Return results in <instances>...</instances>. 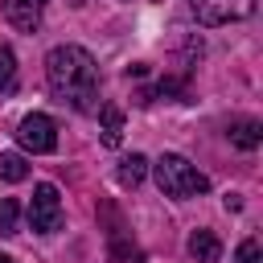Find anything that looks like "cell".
I'll list each match as a JSON object with an SVG mask.
<instances>
[{
    "instance_id": "3",
    "label": "cell",
    "mask_w": 263,
    "mask_h": 263,
    "mask_svg": "<svg viewBox=\"0 0 263 263\" xmlns=\"http://www.w3.org/2000/svg\"><path fill=\"white\" fill-rule=\"evenodd\" d=\"M189 8L201 25H230V21H247L255 12V0H189Z\"/></svg>"
},
{
    "instance_id": "9",
    "label": "cell",
    "mask_w": 263,
    "mask_h": 263,
    "mask_svg": "<svg viewBox=\"0 0 263 263\" xmlns=\"http://www.w3.org/2000/svg\"><path fill=\"white\" fill-rule=\"evenodd\" d=\"M111 263H144L140 247L132 238H123L119 230H111Z\"/></svg>"
},
{
    "instance_id": "12",
    "label": "cell",
    "mask_w": 263,
    "mask_h": 263,
    "mask_svg": "<svg viewBox=\"0 0 263 263\" xmlns=\"http://www.w3.org/2000/svg\"><path fill=\"white\" fill-rule=\"evenodd\" d=\"M230 140L238 144V148H259V123L255 119H242V123H234V132H230Z\"/></svg>"
},
{
    "instance_id": "13",
    "label": "cell",
    "mask_w": 263,
    "mask_h": 263,
    "mask_svg": "<svg viewBox=\"0 0 263 263\" xmlns=\"http://www.w3.org/2000/svg\"><path fill=\"white\" fill-rule=\"evenodd\" d=\"M12 82H16V58H12V49L0 41V95H8Z\"/></svg>"
},
{
    "instance_id": "14",
    "label": "cell",
    "mask_w": 263,
    "mask_h": 263,
    "mask_svg": "<svg viewBox=\"0 0 263 263\" xmlns=\"http://www.w3.org/2000/svg\"><path fill=\"white\" fill-rule=\"evenodd\" d=\"M16 218H21V205H16L12 197H4V201H0V234H4V238L16 234Z\"/></svg>"
},
{
    "instance_id": "6",
    "label": "cell",
    "mask_w": 263,
    "mask_h": 263,
    "mask_svg": "<svg viewBox=\"0 0 263 263\" xmlns=\"http://www.w3.org/2000/svg\"><path fill=\"white\" fill-rule=\"evenodd\" d=\"M41 8H45V0H4V16L21 33H33L41 25Z\"/></svg>"
},
{
    "instance_id": "11",
    "label": "cell",
    "mask_w": 263,
    "mask_h": 263,
    "mask_svg": "<svg viewBox=\"0 0 263 263\" xmlns=\"http://www.w3.org/2000/svg\"><path fill=\"white\" fill-rule=\"evenodd\" d=\"M0 177H4V181H25V177H29L25 156H16V152H0Z\"/></svg>"
},
{
    "instance_id": "10",
    "label": "cell",
    "mask_w": 263,
    "mask_h": 263,
    "mask_svg": "<svg viewBox=\"0 0 263 263\" xmlns=\"http://www.w3.org/2000/svg\"><path fill=\"white\" fill-rule=\"evenodd\" d=\"M144 173H148V160H144L140 152L123 156V164H119V181H123V185H140V181H144Z\"/></svg>"
},
{
    "instance_id": "5",
    "label": "cell",
    "mask_w": 263,
    "mask_h": 263,
    "mask_svg": "<svg viewBox=\"0 0 263 263\" xmlns=\"http://www.w3.org/2000/svg\"><path fill=\"white\" fill-rule=\"evenodd\" d=\"M16 140H21V148H29V152H53L58 148V132H53V119L49 115H25L21 119V127H16Z\"/></svg>"
},
{
    "instance_id": "15",
    "label": "cell",
    "mask_w": 263,
    "mask_h": 263,
    "mask_svg": "<svg viewBox=\"0 0 263 263\" xmlns=\"http://www.w3.org/2000/svg\"><path fill=\"white\" fill-rule=\"evenodd\" d=\"M234 263H263V251H259V242H255V238H247V242L238 247Z\"/></svg>"
},
{
    "instance_id": "16",
    "label": "cell",
    "mask_w": 263,
    "mask_h": 263,
    "mask_svg": "<svg viewBox=\"0 0 263 263\" xmlns=\"http://www.w3.org/2000/svg\"><path fill=\"white\" fill-rule=\"evenodd\" d=\"M0 263H12V259H8V255H0Z\"/></svg>"
},
{
    "instance_id": "1",
    "label": "cell",
    "mask_w": 263,
    "mask_h": 263,
    "mask_svg": "<svg viewBox=\"0 0 263 263\" xmlns=\"http://www.w3.org/2000/svg\"><path fill=\"white\" fill-rule=\"evenodd\" d=\"M45 82L74 111H99V66L82 45H53L45 58Z\"/></svg>"
},
{
    "instance_id": "4",
    "label": "cell",
    "mask_w": 263,
    "mask_h": 263,
    "mask_svg": "<svg viewBox=\"0 0 263 263\" xmlns=\"http://www.w3.org/2000/svg\"><path fill=\"white\" fill-rule=\"evenodd\" d=\"M58 222H62V197H58V189L53 185H37L33 201H29V226L37 234H49V230H58Z\"/></svg>"
},
{
    "instance_id": "8",
    "label": "cell",
    "mask_w": 263,
    "mask_h": 263,
    "mask_svg": "<svg viewBox=\"0 0 263 263\" xmlns=\"http://www.w3.org/2000/svg\"><path fill=\"white\" fill-rule=\"evenodd\" d=\"M99 115H103V144L119 148V140H123V111L119 107H103Z\"/></svg>"
},
{
    "instance_id": "2",
    "label": "cell",
    "mask_w": 263,
    "mask_h": 263,
    "mask_svg": "<svg viewBox=\"0 0 263 263\" xmlns=\"http://www.w3.org/2000/svg\"><path fill=\"white\" fill-rule=\"evenodd\" d=\"M156 185H160V193H168V197H193V193H205V189H210V181H205L185 156H177V152H164V156L156 160Z\"/></svg>"
},
{
    "instance_id": "7",
    "label": "cell",
    "mask_w": 263,
    "mask_h": 263,
    "mask_svg": "<svg viewBox=\"0 0 263 263\" xmlns=\"http://www.w3.org/2000/svg\"><path fill=\"white\" fill-rule=\"evenodd\" d=\"M189 255H193L197 263H218V255H222L218 234H214V230H193V234H189Z\"/></svg>"
}]
</instances>
